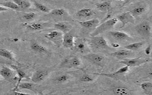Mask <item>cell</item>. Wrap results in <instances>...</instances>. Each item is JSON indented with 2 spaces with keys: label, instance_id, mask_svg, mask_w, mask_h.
I'll return each instance as SVG.
<instances>
[{
  "label": "cell",
  "instance_id": "obj_24",
  "mask_svg": "<svg viewBox=\"0 0 152 95\" xmlns=\"http://www.w3.org/2000/svg\"><path fill=\"white\" fill-rule=\"evenodd\" d=\"M141 88L146 95H152V83L150 82H145L141 85Z\"/></svg>",
  "mask_w": 152,
  "mask_h": 95
},
{
  "label": "cell",
  "instance_id": "obj_11",
  "mask_svg": "<svg viewBox=\"0 0 152 95\" xmlns=\"http://www.w3.org/2000/svg\"><path fill=\"white\" fill-rule=\"evenodd\" d=\"M0 74L1 77L7 80H14L17 79L18 81V77H16L14 71L7 66H4L1 68Z\"/></svg>",
  "mask_w": 152,
  "mask_h": 95
},
{
  "label": "cell",
  "instance_id": "obj_42",
  "mask_svg": "<svg viewBox=\"0 0 152 95\" xmlns=\"http://www.w3.org/2000/svg\"><path fill=\"white\" fill-rule=\"evenodd\" d=\"M80 1H88V0H80Z\"/></svg>",
  "mask_w": 152,
  "mask_h": 95
},
{
  "label": "cell",
  "instance_id": "obj_5",
  "mask_svg": "<svg viewBox=\"0 0 152 95\" xmlns=\"http://www.w3.org/2000/svg\"><path fill=\"white\" fill-rule=\"evenodd\" d=\"M91 37L90 43L93 46L98 49H106L109 48L108 43L104 37L99 35Z\"/></svg>",
  "mask_w": 152,
  "mask_h": 95
},
{
  "label": "cell",
  "instance_id": "obj_29",
  "mask_svg": "<svg viewBox=\"0 0 152 95\" xmlns=\"http://www.w3.org/2000/svg\"><path fill=\"white\" fill-rule=\"evenodd\" d=\"M4 7H6L7 8L11 9L13 10H18L20 8L18 5L16 4L14 1H6L3 3H1V5Z\"/></svg>",
  "mask_w": 152,
  "mask_h": 95
},
{
  "label": "cell",
  "instance_id": "obj_17",
  "mask_svg": "<svg viewBox=\"0 0 152 95\" xmlns=\"http://www.w3.org/2000/svg\"><path fill=\"white\" fill-rule=\"evenodd\" d=\"M94 12L90 8H83L77 11L76 15L80 18H86L92 16L94 14Z\"/></svg>",
  "mask_w": 152,
  "mask_h": 95
},
{
  "label": "cell",
  "instance_id": "obj_26",
  "mask_svg": "<svg viewBox=\"0 0 152 95\" xmlns=\"http://www.w3.org/2000/svg\"><path fill=\"white\" fill-rule=\"evenodd\" d=\"M14 2L23 9H27L31 6V4L29 1L26 0H12Z\"/></svg>",
  "mask_w": 152,
  "mask_h": 95
},
{
  "label": "cell",
  "instance_id": "obj_34",
  "mask_svg": "<svg viewBox=\"0 0 152 95\" xmlns=\"http://www.w3.org/2000/svg\"><path fill=\"white\" fill-rule=\"evenodd\" d=\"M36 16V14L34 12L25 13L23 15V18L27 20H32Z\"/></svg>",
  "mask_w": 152,
  "mask_h": 95
},
{
  "label": "cell",
  "instance_id": "obj_27",
  "mask_svg": "<svg viewBox=\"0 0 152 95\" xmlns=\"http://www.w3.org/2000/svg\"><path fill=\"white\" fill-rule=\"evenodd\" d=\"M18 89H27V90H31L34 91V85L31 82H23L20 83L19 85Z\"/></svg>",
  "mask_w": 152,
  "mask_h": 95
},
{
  "label": "cell",
  "instance_id": "obj_23",
  "mask_svg": "<svg viewBox=\"0 0 152 95\" xmlns=\"http://www.w3.org/2000/svg\"><path fill=\"white\" fill-rule=\"evenodd\" d=\"M114 94L119 95H131L132 92L129 89L125 87H117L113 89Z\"/></svg>",
  "mask_w": 152,
  "mask_h": 95
},
{
  "label": "cell",
  "instance_id": "obj_41",
  "mask_svg": "<svg viewBox=\"0 0 152 95\" xmlns=\"http://www.w3.org/2000/svg\"><path fill=\"white\" fill-rule=\"evenodd\" d=\"M117 1H122L123 0H117Z\"/></svg>",
  "mask_w": 152,
  "mask_h": 95
},
{
  "label": "cell",
  "instance_id": "obj_2",
  "mask_svg": "<svg viewBox=\"0 0 152 95\" xmlns=\"http://www.w3.org/2000/svg\"><path fill=\"white\" fill-rule=\"evenodd\" d=\"M81 64L79 58L76 56H71L67 57L59 64V68L65 69H72L77 68Z\"/></svg>",
  "mask_w": 152,
  "mask_h": 95
},
{
  "label": "cell",
  "instance_id": "obj_25",
  "mask_svg": "<svg viewBox=\"0 0 152 95\" xmlns=\"http://www.w3.org/2000/svg\"><path fill=\"white\" fill-rule=\"evenodd\" d=\"M145 44L144 42H134L128 44L125 47V49L126 50H129L131 51L133 50H137L138 49H140V48L144 45Z\"/></svg>",
  "mask_w": 152,
  "mask_h": 95
},
{
  "label": "cell",
  "instance_id": "obj_8",
  "mask_svg": "<svg viewBox=\"0 0 152 95\" xmlns=\"http://www.w3.org/2000/svg\"><path fill=\"white\" fill-rule=\"evenodd\" d=\"M148 59L142 58H124L119 62L125 65L129 66H138L142 64H145L149 62Z\"/></svg>",
  "mask_w": 152,
  "mask_h": 95
},
{
  "label": "cell",
  "instance_id": "obj_39",
  "mask_svg": "<svg viewBox=\"0 0 152 95\" xmlns=\"http://www.w3.org/2000/svg\"><path fill=\"white\" fill-rule=\"evenodd\" d=\"M112 46L114 47L115 48H118L120 46V45H119L118 44H114V43H113V44H112Z\"/></svg>",
  "mask_w": 152,
  "mask_h": 95
},
{
  "label": "cell",
  "instance_id": "obj_30",
  "mask_svg": "<svg viewBox=\"0 0 152 95\" xmlns=\"http://www.w3.org/2000/svg\"><path fill=\"white\" fill-rule=\"evenodd\" d=\"M145 11V7L140 6V7H136L135 8L133 9L130 12L135 17L140 16V15L144 13Z\"/></svg>",
  "mask_w": 152,
  "mask_h": 95
},
{
  "label": "cell",
  "instance_id": "obj_13",
  "mask_svg": "<svg viewBox=\"0 0 152 95\" xmlns=\"http://www.w3.org/2000/svg\"><path fill=\"white\" fill-rule=\"evenodd\" d=\"M82 27L87 29H94L97 27L99 24L100 21L99 19H93L89 20L84 21H78Z\"/></svg>",
  "mask_w": 152,
  "mask_h": 95
},
{
  "label": "cell",
  "instance_id": "obj_40",
  "mask_svg": "<svg viewBox=\"0 0 152 95\" xmlns=\"http://www.w3.org/2000/svg\"><path fill=\"white\" fill-rule=\"evenodd\" d=\"M150 55H151V56L152 57V50H151V54H150Z\"/></svg>",
  "mask_w": 152,
  "mask_h": 95
},
{
  "label": "cell",
  "instance_id": "obj_20",
  "mask_svg": "<svg viewBox=\"0 0 152 95\" xmlns=\"http://www.w3.org/2000/svg\"><path fill=\"white\" fill-rule=\"evenodd\" d=\"M54 27L57 30L60 31L63 33L69 32L71 30V27L66 23L59 22L54 24Z\"/></svg>",
  "mask_w": 152,
  "mask_h": 95
},
{
  "label": "cell",
  "instance_id": "obj_1",
  "mask_svg": "<svg viewBox=\"0 0 152 95\" xmlns=\"http://www.w3.org/2000/svg\"><path fill=\"white\" fill-rule=\"evenodd\" d=\"M118 22V20L116 18H111L106 20L104 23L97 26L91 33L90 36L94 37L96 36L99 35L100 34L106 32L107 31L111 30L116 25Z\"/></svg>",
  "mask_w": 152,
  "mask_h": 95
},
{
  "label": "cell",
  "instance_id": "obj_16",
  "mask_svg": "<svg viewBox=\"0 0 152 95\" xmlns=\"http://www.w3.org/2000/svg\"><path fill=\"white\" fill-rule=\"evenodd\" d=\"M74 48L77 50V51L80 53H84L86 51L87 49L86 42L84 39L80 38L75 39Z\"/></svg>",
  "mask_w": 152,
  "mask_h": 95
},
{
  "label": "cell",
  "instance_id": "obj_33",
  "mask_svg": "<svg viewBox=\"0 0 152 95\" xmlns=\"http://www.w3.org/2000/svg\"><path fill=\"white\" fill-rule=\"evenodd\" d=\"M80 81L83 82H91L93 81L94 79L92 76L88 74H85L81 77Z\"/></svg>",
  "mask_w": 152,
  "mask_h": 95
},
{
  "label": "cell",
  "instance_id": "obj_9",
  "mask_svg": "<svg viewBox=\"0 0 152 95\" xmlns=\"http://www.w3.org/2000/svg\"><path fill=\"white\" fill-rule=\"evenodd\" d=\"M62 43L63 46L66 49H72L74 48L75 38L70 31L63 34Z\"/></svg>",
  "mask_w": 152,
  "mask_h": 95
},
{
  "label": "cell",
  "instance_id": "obj_3",
  "mask_svg": "<svg viewBox=\"0 0 152 95\" xmlns=\"http://www.w3.org/2000/svg\"><path fill=\"white\" fill-rule=\"evenodd\" d=\"M135 29L137 33L143 38H149L151 35V26L147 21H144L138 24L135 26Z\"/></svg>",
  "mask_w": 152,
  "mask_h": 95
},
{
  "label": "cell",
  "instance_id": "obj_36",
  "mask_svg": "<svg viewBox=\"0 0 152 95\" xmlns=\"http://www.w3.org/2000/svg\"><path fill=\"white\" fill-rule=\"evenodd\" d=\"M151 50H152V47L151 45H148L146 49H145V54L147 55H149L151 54Z\"/></svg>",
  "mask_w": 152,
  "mask_h": 95
},
{
  "label": "cell",
  "instance_id": "obj_12",
  "mask_svg": "<svg viewBox=\"0 0 152 95\" xmlns=\"http://www.w3.org/2000/svg\"><path fill=\"white\" fill-rule=\"evenodd\" d=\"M11 67L12 69H13L16 71L18 77V80L17 81V83L15 87L13 89H12V91H14L18 90L19 85L20 84V83H21V81L23 79L27 77V75H26L25 72L23 71V69H21L17 66L12 65H11Z\"/></svg>",
  "mask_w": 152,
  "mask_h": 95
},
{
  "label": "cell",
  "instance_id": "obj_35",
  "mask_svg": "<svg viewBox=\"0 0 152 95\" xmlns=\"http://www.w3.org/2000/svg\"><path fill=\"white\" fill-rule=\"evenodd\" d=\"M69 78V76L67 75H62L58 76L56 78V80L58 83H62L66 82Z\"/></svg>",
  "mask_w": 152,
  "mask_h": 95
},
{
  "label": "cell",
  "instance_id": "obj_10",
  "mask_svg": "<svg viewBox=\"0 0 152 95\" xmlns=\"http://www.w3.org/2000/svg\"><path fill=\"white\" fill-rule=\"evenodd\" d=\"M49 75V71L44 69H40L35 72L31 77V80L33 83H38L42 82Z\"/></svg>",
  "mask_w": 152,
  "mask_h": 95
},
{
  "label": "cell",
  "instance_id": "obj_38",
  "mask_svg": "<svg viewBox=\"0 0 152 95\" xmlns=\"http://www.w3.org/2000/svg\"><path fill=\"white\" fill-rule=\"evenodd\" d=\"M12 94H14V95H17V94H28L27 93H24L23 92H19L17 91H12Z\"/></svg>",
  "mask_w": 152,
  "mask_h": 95
},
{
  "label": "cell",
  "instance_id": "obj_19",
  "mask_svg": "<svg viewBox=\"0 0 152 95\" xmlns=\"http://www.w3.org/2000/svg\"><path fill=\"white\" fill-rule=\"evenodd\" d=\"M23 25L28 30L33 31H39L45 27L44 24L42 23H31V24L24 23Z\"/></svg>",
  "mask_w": 152,
  "mask_h": 95
},
{
  "label": "cell",
  "instance_id": "obj_7",
  "mask_svg": "<svg viewBox=\"0 0 152 95\" xmlns=\"http://www.w3.org/2000/svg\"><path fill=\"white\" fill-rule=\"evenodd\" d=\"M116 18L121 23V26L120 28L125 27L126 25L128 23L134 24V16L129 12H126L118 15Z\"/></svg>",
  "mask_w": 152,
  "mask_h": 95
},
{
  "label": "cell",
  "instance_id": "obj_15",
  "mask_svg": "<svg viewBox=\"0 0 152 95\" xmlns=\"http://www.w3.org/2000/svg\"><path fill=\"white\" fill-rule=\"evenodd\" d=\"M131 53L132 52L129 50H122L109 53L107 54V55L115 58H123L130 56Z\"/></svg>",
  "mask_w": 152,
  "mask_h": 95
},
{
  "label": "cell",
  "instance_id": "obj_14",
  "mask_svg": "<svg viewBox=\"0 0 152 95\" xmlns=\"http://www.w3.org/2000/svg\"><path fill=\"white\" fill-rule=\"evenodd\" d=\"M108 34L114 39L118 40H128L131 38L127 33L119 31H110L108 32Z\"/></svg>",
  "mask_w": 152,
  "mask_h": 95
},
{
  "label": "cell",
  "instance_id": "obj_4",
  "mask_svg": "<svg viewBox=\"0 0 152 95\" xmlns=\"http://www.w3.org/2000/svg\"><path fill=\"white\" fill-rule=\"evenodd\" d=\"M83 57L85 59L92 64L99 66L103 65L105 61L104 56L99 54H87L84 55Z\"/></svg>",
  "mask_w": 152,
  "mask_h": 95
},
{
  "label": "cell",
  "instance_id": "obj_32",
  "mask_svg": "<svg viewBox=\"0 0 152 95\" xmlns=\"http://www.w3.org/2000/svg\"><path fill=\"white\" fill-rule=\"evenodd\" d=\"M34 5L36 7V8L38 9L39 10L43 12H44V13H49L50 12V9L47 6L43 4H41L40 2L35 1L34 2Z\"/></svg>",
  "mask_w": 152,
  "mask_h": 95
},
{
  "label": "cell",
  "instance_id": "obj_18",
  "mask_svg": "<svg viewBox=\"0 0 152 95\" xmlns=\"http://www.w3.org/2000/svg\"><path fill=\"white\" fill-rule=\"evenodd\" d=\"M31 48L33 51L38 53L45 54L48 52V50L45 47L35 42L31 43Z\"/></svg>",
  "mask_w": 152,
  "mask_h": 95
},
{
  "label": "cell",
  "instance_id": "obj_31",
  "mask_svg": "<svg viewBox=\"0 0 152 95\" xmlns=\"http://www.w3.org/2000/svg\"><path fill=\"white\" fill-rule=\"evenodd\" d=\"M50 13L54 16L62 17L65 15L66 12L64 9L57 8L52 10Z\"/></svg>",
  "mask_w": 152,
  "mask_h": 95
},
{
  "label": "cell",
  "instance_id": "obj_22",
  "mask_svg": "<svg viewBox=\"0 0 152 95\" xmlns=\"http://www.w3.org/2000/svg\"><path fill=\"white\" fill-rule=\"evenodd\" d=\"M0 56L4 58L8 59L9 61L13 62H17L15 58H14L13 54L11 51L7 49H1L0 50Z\"/></svg>",
  "mask_w": 152,
  "mask_h": 95
},
{
  "label": "cell",
  "instance_id": "obj_28",
  "mask_svg": "<svg viewBox=\"0 0 152 95\" xmlns=\"http://www.w3.org/2000/svg\"><path fill=\"white\" fill-rule=\"evenodd\" d=\"M111 4L109 2H103L96 5L97 9L102 12H107L110 9Z\"/></svg>",
  "mask_w": 152,
  "mask_h": 95
},
{
  "label": "cell",
  "instance_id": "obj_21",
  "mask_svg": "<svg viewBox=\"0 0 152 95\" xmlns=\"http://www.w3.org/2000/svg\"><path fill=\"white\" fill-rule=\"evenodd\" d=\"M62 32L59 31H52L51 32L48 33L45 35V37H47L48 39L56 42L57 40H58L61 37H63Z\"/></svg>",
  "mask_w": 152,
  "mask_h": 95
},
{
  "label": "cell",
  "instance_id": "obj_6",
  "mask_svg": "<svg viewBox=\"0 0 152 95\" xmlns=\"http://www.w3.org/2000/svg\"><path fill=\"white\" fill-rule=\"evenodd\" d=\"M129 66L125 65L118 69L117 71H115L114 72L110 73H92V75H98V76L106 77H110V78H115L118 77L119 76L124 75L129 71Z\"/></svg>",
  "mask_w": 152,
  "mask_h": 95
},
{
  "label": "cell",
  "instance_id": "obj_37",
  "mask_svg": "<svg viewBox=\"0 0 152 95\" xmlns=\"http://www.w3.org/2000/svg\"><path fill=\"white\" fill-rule=\"evenodd\" d=\"M8 11V9L6 7H4V6L1 5L0 6V12H6V11Z\"/></svg>",
  "mask_w": 152,
  "mask_h": 95
}]
</instances>
